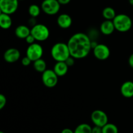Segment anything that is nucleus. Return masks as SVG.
Masks as SVG:
<instances>
[{"label": "nucleus", "mask_w": 133, "mask_h": 133, "mask_svg": "<svg viewBox=\"0 0 133 133\" xmlns=\"http://www.w3.org/2000/svg\"><path fill=\"white\" fill-rule=\"evenodd\" d=\"M67 44L70 55L75 59H81L87 57L92 49L90 38L83 32H77L73 35L69 39Z\"/></svg>", "instance_id": "nucleus-1"}, {"label": "nucleus", "mask_w": 133, "mask_h": 133, "mask_svg": "<svg viewBox=\"0 0 133 133\" xmlns=\"http://www.w3.org/2000/svg\"><path fill=\"white\" fill-rule=\"evenodd\" d=\"M51 55L56 62H65L71 56L67 44L56 43L51 49Z\"/></svg>", "instance_id": "nucleus-2"}, {"label": "nucleus", "mask_w": 133, "mask_h": 133, "mask_svg": "<svg viewBox=\"0 0 133 133\" xmlns=\"http://www.w3.org/2000/svg\"><path fill=\"white\" fill-rule=\"evenodd\" d=\"M112 21L115 29L121 32H127L131 29L132 25L131 18L125 14H118Z\"/></svg>", "instance_id": "nucleus-3"}, {"label": "nucleus", "mask_w": 133, "mask_h": 133, "mask_svg": "<svg viewBox=\"0 0 133 133\" xmlns=\"http://www.w3.org/2000/svg\"><path fill=\"white\" fill-rule=\"evenodd\" d=\"M31 34L35 37L36 41L44 42L49 38V30L45 25L36 23L31 28Z\"/></svg>", "instance_id": "nucleus-4"}, {"label": "nucleus", "mask_w": 133, "mask_h": 133, "mask_svg": "<svg viewBox=\"0 0 133 133\" xmlns=\"http://www.w3.org/2000/svg\"><path fill=\"white\" fill-rule=\"evenodd\" d=\"M61 5L58 0H44L41 4V9L45 14L53 16L59 12Z\"/></svg>", "instance_id": "nucleus-5"}, {"label": "nucleus", "mask_w": 133, "mask_h": 133, "mask_svg": "<svg viewBox=\"0 0 133 133\" xmlns=\"http://www.w3.org/2000/svg\"><path fill=\"white\" fill-rule=\"evenodd\" d=\"M58 76L53 70L47 69L42 74V81L44 86L51 88L55 87L58 83Z\"/></svg>", "instance_id": "nucleus-6"}, {"label": "nucleus", "mask_w": 133, "mask_h": 133, "mask_svg": "<svg viewBox=\"0 0 133 133\" xmlns=\"http://www.w3.org/2000/svg\"><path fill=\"white\" fill-rule=\"evenodd\" d=\"M44 53V49L42 45L38 43H33L30 44L26 50V56L32 61V62L42 58Z\"/></svg>", "instance_id": "nucleus-7"}, {"label": "nucleus", "mask_w": 133, "mask_h": 133, "mask_svg": "<svg viewBox=\"0 0 133 133\" xmlns=\"http://www.w3.org/2000/svg\"><path fill=\"white\" fill-rule=\"evenodd\" d=\"M18 0H0L1 12L9 15L14 14L18 10Z\"/></svg>", "instance_id": "nucleus-8"}, {"label": "nucleus", "mask_w": 133, "mask_h": 133, "mask_svg": "<svg viewBox=\"0 0 133 133\" xmlns=\"http://www.w3.org/2000/svg\"><path fill=\"white\" fill-rule=\"evenodd\" d=\"M91 120L94 125L103 127L107 124L109 121L108 116L101 110H95L91 114Z\"/></svg>", "instance_id": "nucleus-9"}, {"label": "nucleus", "mask_w": 133, "mask_h": 133, "mask_svg": "<svg viewBox=\"0 0 133 133\" xmlns=\"http://www.w3.org/2000/svg\"><path fill=\"white\" fill-rule=\"evenodd\" d=\"M93 53L97 59L105 61L110 57V51L109 47L105 44H98L94 48Z\"/></svg>", "instance_id": "nucleus-10"}, {"label": "nucleus", "mask_w": 133, "mask_h": 133, "mask_svg": "<svg viewBox=\"0 0 133 133\" xmlns=\"http://www.w3.org/2000/svg\"><path fill=\"white\" fill-rule=\"evenodd\" d=\"M20 58V52L16 48H9L5 51L3 55V58L8 63H14Z\"/></svg>", "instance_id": "nucleus-11"}, {"label": "nucleus", "mask_w": 133, "mask_h": 133, "mask_svg": "<svg viewBox=\"0 0 133 133\" xmlns=\"http://www.w3.org/2000/svg\"><path fill=\"white\" fill-rule=\"evenodd\" d=\"M57 24L62 29H68L72 24V19L68 14H62L57 18Z\"/></svg>", "instance_id": "nucleus-12"}, {"label": "nucleus", "mask_w": 133, "mask_h": 133, "mask_svg": "<svg viewBox=\"0 0 133 133\" xmlns=\"http://www.w3.org/2000/svg\"><path fill=\"white\" fill-rule=\"evenodd\" d=\"M120 92L122 96L126 98L133 97V82L131 81H125L122 84L120 88Z\"/></svg>", "instance_id": "nucleus-13"}, {"label": "nucleus", "mask_w": 133, "mask_h": 133, "mask_svg": "<svg viewBox=\"0 0 133 133\" xmlns=\"http://www.w3.org/2000/svg\"><path fill=\"white\" fill-rule=\"evenodd\" d=\"M114 30L116 29L112 20L105 19L100 25V31L104 35H110L113 33Z\"/></svg>", "instance_id": "nucleus-14"}, {"label": "nucleus", "mask_w": 133, "mask_h": 133, "mask_svg": "<svg viewBox=\"0 0 133 133\" xmlns=\"http://www.w3.org/2000/svg\"><path fill=\"white\" fill-rule=\"evenodd\" d=\"M68 68L65 62H57L53 68V70L58 77H62L68 73Z\"/></svg>", "instance_id": "nucleus-15"}, {"label": "nucleus", "mask_w": 133, "mask_h": 133, "mask_svg": "<svg viewBox=\"0 0 133 133\" xmlns=\"http://www.w3.org/2000/svg\"><path fill=\"white\" fill-rule=\"evenodd\" d=\"M15 35L21 39H25L31 34V29L27 26L20 25L16 28Z\"/></svg>", "instance_id": "nucleus-16"}, {"label": "nucleus", "mask_w": 133, "mask_h": 133, "mask_svg": "<svg viewBox=\"0 0 133 133\" xmlns=\"http://www.w3.org/2000/svg\"><path fill=\"white\" fill-rule=\"evenodd\" d=\"M12 24V21L10 15L5 13L0 14V27L3 29H8L10 28Z\"/></svg>", "instance_id": "nucleus-17"}, {"label": "nucleus", "mask_w": 133, "mask_h": 133, "mask_svg": "<svg viewBox=\"0 0 133 133\" xmlns=\"http://www.w3.org/2000/svg\"><path fill=\"white\" fill-rule=\"evenodd\" d=\"M33 67L36 71L42 74L47 70V64L45 61L42 58H40L33 62Z\"/></svg>", "instance_id": "nucleus-18"}, {"label": "nucleus", "mask_w": 133, "mask_h": 133, "mask_svg": "<svg viewBox=\"0 0 133 133\" xmlns=\"http://www.w3.org/2000/svg\"><path fill=\"white\" fill-rule=\"evenodd\" d=\"M116 15L115 10L110 6L105 7L102 11L103 17L107 20H113Z\"/></svg>", "instance_id": "nucleus-19"}, {"label": "nucleus", "mask_w": 133, "mask_h": 133, "mask_svg": "<svg viewBox=\"0 0 133 133\" xmlns=\"http://www.w3.org/2000/svg\"><path fill=\"white\" fill-rule=\"evenodd\" d=\"M92 127L87 123H81L77 126L74 133H92Z\"/></svg>", "instance_id": "nucleus-20"}, {"label": "nucleus", "mask_w": 133, "mask_h": 133, "mask_svg": "<svg viewBox=\"0 0 133 133\" xmlns=\"http://www.w3.org/2000/svg\"><path fill=\"white\" fill-rule=\"evenodd\" d=\"M40 10H41V9L40 6H38L36 4H32L29 6L28 9L29 14L32 18H36L40 14Z\"/></svg>", "instance_id": "nucleus-21"}, {"label": "nucleus", "mask_w": 133, "mask_h": 133, "mask_svg": "<svg viewBox=\"0 0 133 133\" xmlns=\"http://www.w3.org/2000/svg\"><path fill=\"white\" fill-rule=\"evenodd\" d=\"M103 133H118V128L114 123H107L102 127Z\"/></svg>", "instance_id": "nucleus-22"}, {"label": "nucleus", "mask_w": 133, "mask_h": 133, "mask_svg": "<svg viewBox=\"0 0 133 133\" xmlns=\"http://www.w3.org/2000/svg\"><path fill=\"white\" fill-rule=\"evenodd\" d=\"M6 104V98L3 94H0V109H3Z\"/></svg>", "instance_id": "nucleus-23"}, {"label": "nucleus", "mask_w": 133, "mask_h": 133, "mask_svg": "<svg viewBox=\"0 0 133 133\" xmlns=\"http://www.w3.org/2000/svg\"><path fill=\"white\" fill-rule=\"evenodd\" d=\"M31 62H32V61H31L27 56H25V57H24L23 58H22V65L24 66H29V65L31 64Z\"/></svg>", "instance_id": "nucleus-24"}, {"label": "nucleus", "mask_w": 133, "mask_h": 133, "mask_svg": "<svg viewBox=\"0 0 133 133\" xmlns=\"http://www.w3.org/2000/svg\"><path fill=\"white\" fill-rule=\"evenodd\" d=\"M74 59H75V58H74V57H71V56H70V57H68V58L66 59L65 62H66V64L68 66V67H71V66H74V64H75V60Z\"/></svg>", "instance_id": "nucleus-25"}, {"label": "nucleus", "mask_w": 133, "mask_h": 133, "mask_svg": "<svg viewBox=\"0 0 133 133\" xmlns=\"http://www.w3.org/2000/svg\"><path fill=\"white\" fill-rule=\"evenodd\" d=\"M25 40L26 42L30 45V44H33V43H35L36 39L35 38V37H34V36H32L31 34H30V35H29V36H27L25 39Z\"/></svg>", "instance_id": "nucleus-26"}, {"label": "nucleus", "mask_w": 133, "mask_h": 133, "mask_svg": "<svg viewBox=\"0 0 133 133\" xmlns=\"http://www.w3.org/2000/svg\"><path fill=\"white\" fill-rule=\"evenodd\" d=\"M92 133H103L102 127L95 125L94 127H92Z\"/></svg>", "instance_id": "nucleus-27"}, {"label": "nucleus", "mask_w": 133, "mask_h": 133, "mask_svg": "<svg viewBox=\"0 0 133 133\" xmlns=\"http://www.w3.org/2000/svg\"><path fill=\"white\" fill-rule=\"evenodd\" d=\"M128 62H129V66H131L132 68H133V53L131 55V56H130L129 58Z\"/></svg>", "instance_id": "nucleus-28"}, {"label": "nucleus", "mask_w": 133, "mask_h": 133, "mask_svg": "<svg viewBox=\"0 0 133 133\" xmlns=\"http://www.w3.org/2000/svg\"><path fill=\"white\" fill-rule=\"evenodd\" d=\"M58 1L59 2V3L61 5H66L67 4H68L71 1V0H58Z\"/></svg>", "instance_id": "nucleus-29"}, {"label": "nucleus", "mask_w": 133, "mask_h": 133, "mask_svg": "<svg viewBox=\"0 0 133 133\" xmlns=\"http://www.w3.org/2000/svg\"><path fill=\"white\" fill-rule=\"evenodd\" d=\"M61 133H74V131H72L69 128H66L61 131Z\"/></svg>", "instance_id": "nucleus-30"}, {"label": "nucleus", "mask_w": 133, "mask_h": 133, "mask_svg": "<svg viewBox=\"0 0 133 133\" xmlns=\"http://www.w3.org/2000/svg\"><path fill=\"white\" fill-rule=\"evenodd\" d=\"M129 3L131 4L132 6H133V0H129Z\"/></svg>", "instance_id": "nucleus-31"}, {"label": "nucleus", "mask_w": 133, "mask_h": 133, "mask_svg": "<svg viewBox=\"0 0 133 133\" xmlns=\"http://www.w3.org/2000/svg\"><path fill=\"white\" fill-rule=\"evenodd\" d=\"M0 133H5V132H3V131H1V132H0Z\"/></svg>", "instance_id": "nucleus-32"}, {"label": "nucleus", "mask_w": 133, "mask_h": 133, "mask_svg": "<svg viewBox=\"0 0 133 133\" xmlns=\"http://www.w3.org/2000/svg\"><path fill=\"white\" fill-rule=\"evenodd\" d=\"M18 1H23V0H18Z\"/></svg>", "instance_id": "nucleus-33"}]
</instances>
